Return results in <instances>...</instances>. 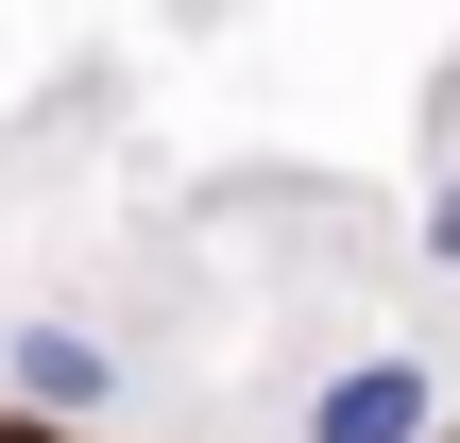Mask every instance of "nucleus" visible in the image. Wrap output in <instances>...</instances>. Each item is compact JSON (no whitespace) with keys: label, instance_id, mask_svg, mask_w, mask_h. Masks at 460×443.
Wrapping results in <instances>:
<instances>
[{"label":"nucleus","instance_id":"1","mask_svg":"<svg viewBox=\"0 0 460 443\" xmlns=\"http://www.w3.org/2000/svg\"><path fill=\"white\" fill-rule=\"evenodd\" d=\"M0 393H17L34 427H102L137 376H119V341H102L85 307H0Z\"/></svg>","mask_w":460,"mask_h":443},{"label":"nucleus","instance_id":"2","mask_svg":"<svg viewBox=\"0 0 460 443\" xmlns=\"http://www.w3.org/2000/svg\"><path fill=\"white\" fill-rule=\"evenodd\" d=\"M290 443H444V359H410V341L341 359V376L307 393V427H290Z\"/></svg>","mask_w":460,"mask_h":443},{"label":"nucleus","instance_id":"3","mask_svg":"<svg viewBox=\"0 0 460 443\" xmlns=\"http://www.w3.org/2000/svg\"><path fill=\"white\" fill-rule=\"evenodd\" d=\"M427 273L460 290V154H427Z\"/></svg>","mask_w":460,"mask_h":443},{"label":"nucleus","instance_id":"4","mask_svg":"<svg viewBox=\"0 0 460 443\" xmlns=\"http://www.w3.org/2000/svg\"><path fill=\"white\" fill-rule=\"evenodd\" d=\"M427 154H460V85H427Z\"/></svg>","mask_w":460,"mask_h":443}]
</instances>
